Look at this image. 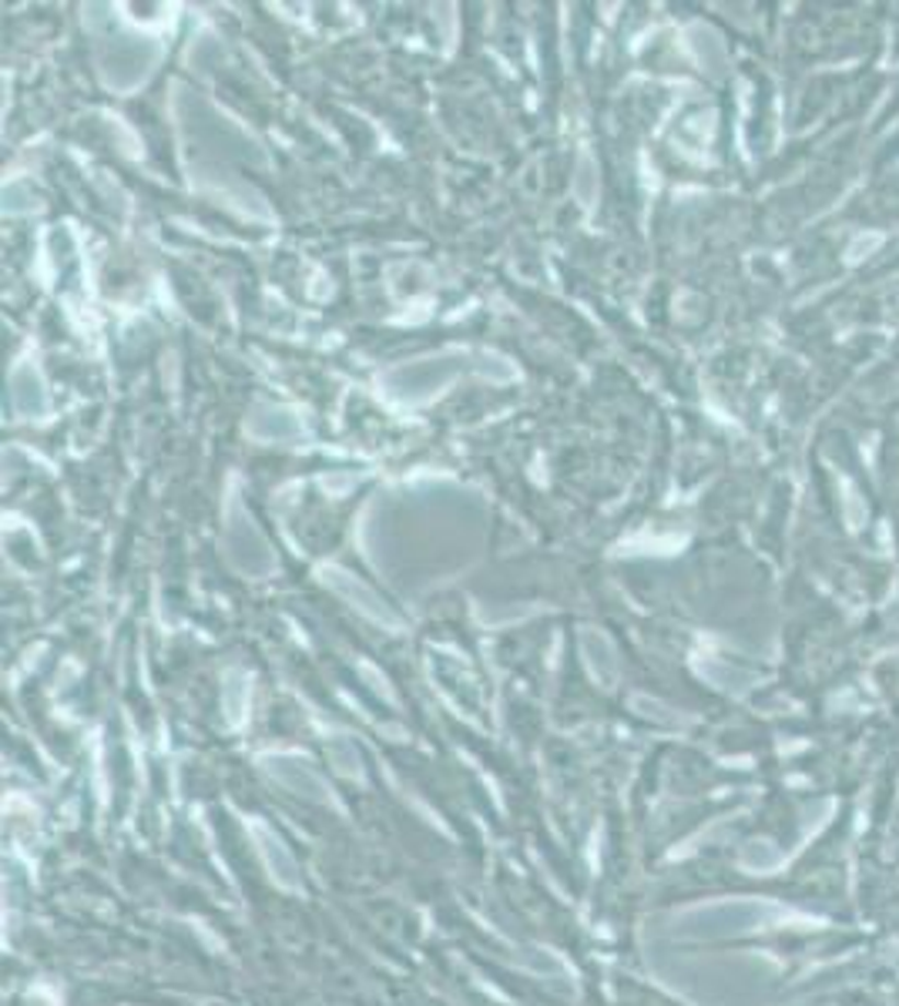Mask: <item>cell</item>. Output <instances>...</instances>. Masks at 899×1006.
I'll return each instance as SVG.
<instances>
[{"label": "cell", "instance_id": "cell-2", "mask_svg": "<svg viewBox=\"0 0 899 1006\" xmlns=\"http://www.w3.org/2000/svg\"><path fill=\"white\" fill-rule=\"evenodd\" d=\"M226 557L245 577H269L276 570L269 541L262 537L249 510H242L239 504H232L226 517Z\"/></svg>", "mask_w": 899, "mask_h": 1006}, {"label": "cell", "instance_id": "cell-11", "mask_svg": "<svg viewBox=\"0 0 899 1006\" xmlns=\"http://www.w3.org/2000/svg\"><path fill=\"white\" fill-rule=\"evenodd\" d=\"M226 712H229V721H232V725H235V721L242 718V712H245V687H242L239 678H232V681L226 684Z\"/></svg>", "mask_w": 899, "mask_h": 1006}, {"label": "cell", "instance_id": "cell-5", "mask_svg": "<svg viewBox=\"0 0 899 1006\" xmlns=\"http://www.w3.org/2000/svg\"><path fill=\"white\" fill-rule=\"evenodd\" d=\"M266 768L273 772L276 782H283L289 791H296V796L312 799V802H330V788H326L323 775L315 772L306 759L276 755V759H266Z\"/></svg>", "mask_w": 899, "mask_h": 1006}, {"label": "cell", "instance_id": "cell-6", "mask_svg": "<svg viewBox=\"0 0 899 1006\" xmlns=\"http://www.w3.org/2000/svg\"><path fill=\"white\" fill-rule=\"evenodd\" d=\"M252 835H255V849H258L262 859H266L273 879L283 889H299V872H296V863H292L289 849L283 845V839L276 832H269L262 822H252Z\"/></svg>", "mask_w": 899, "mask_h": 1006}, {"label": "cell", "instance_id": "cell-1", "mask_svg": "<svg viewBox=\"0 0 899 1006\" xmlns=\"http://www.w3.org/2000/svg\"><path fill=\"white\" fill-rule=\"evenodd\" d=\"M463 369H466V359L460 352H443V356L416 359V362L390 369V373L383 377V386L400 400L419 403V400L440 393L443 386H450Z\"/></svg>", "mask_w": 899, "mask_h": 1006}, {"label": "cell", "instance_id": "cell-8", "mask_svg": "<svg viewBox=\"0 0 899 1006\" xmlns=\"http://www.w3.org/2000/svg\"><path fill=\"white\" fill-rule=\"evenodd\" d=\"M11 403H14V409L21 416H41L47 409L44 383H41V377L34 373L31 366L14 369V377H11Z\"/></svg>", "mask_w": 899, "mask_h": 1006}, {"label": "cell", "instance_id": "cell-9", "mask_svg": "<svg viewBox=\"0 0 899 1006\" xmlns=\"http://www.w3.org/2000/svg\"><path fill=\"white\" fill-rule=\"evenodd\" d=\"M570 192H574V198L585 208H591L595 198H598V169H595V162H591L588 154L577 158V169H574V178H570Z\"/></svg>", "mask_w": 899, "mask_h": 1006}, {"label": "cell", "instance_id": "cell-4", "mask_svg": "<svg viewBox=\"0 0 899 1006\" xmlns=\"http://www.w3.org/2000/svg\"><path fill=\"white\" fill-rule=\"evenodd\" d=\"M323 580H326V588L333 591V594H339L343 601H349L359 614H366L369 621H377V624H400L396 621V614L369 591L362 580H356L353 574H346V570H339V567H323Z\"/></svg>", "mask_w": 899, "mask_h": 1006}, {"label": "cell", "instance_id": "cell-3", "mask_svg": "<svg viewBox=\"0 0 899 1006\" xmlns=\"http://www.w3.org/2000/svg\"><path fill=\"white\" fill-rule=\"evenodd\" d=\"M154 61V50L141 41H115V47L108 55L101 58V71H104V81L112 88H135L148 78V68Z\"/></svg>", "mask_w": 899, "mask_h": 1006}, {"label": "cell", "instance_id": "cell-10", "mask_svg": "<svg viewBox=\"0 0 899 1006\" xmlns=\"http://www.w3.org/2000/svg\"><path fill=\"white\" fill-rule=\"evenodd\" d=\"M330 759H333V765L343 775H356L359 772V752H356L353 741H346V738H333L330 741Z\"/></svg>", "mask_w": 899, "mask_h": 1006}, {"label": "cell", "instance_id": "cell-7", "mask_svg": "<svg viewBox=\"0 0 899 1006\" xmlns=\"http://www.w3.org/2000/svg\"><path fill=\"white\" fill-rule=\"evenodd\" d=\"M249 433L258 440H296L302 433V423L279 406H258L249 419Z\"/></svg>", "mask_w": 899, "mask_h": 1006}]
</instances>
